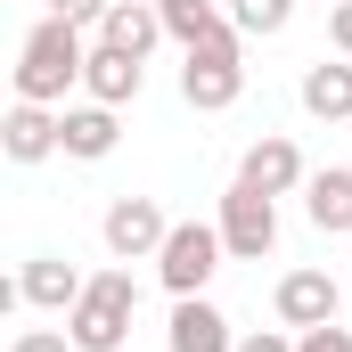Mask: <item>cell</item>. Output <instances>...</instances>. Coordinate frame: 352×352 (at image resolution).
Masks as SVG:
<instances>
[{"mask_svg": "<svg viewBox=\"0 0 352 352\" xmlns=\"http://www.w3.org/2000/svg\"><path fill=\"white\" fill-rule=\"evenodd\" d=\"M115 148H123V107H98V98L66 107V156L74 164H107Z\"/></svg>", "mask_w": 352, "mask_h": 352, "instance_id": "13", "label": "cell"}, {"mask_svg": "<svg viewBox=\"0 0 352 352\" xmlns=\"http://www.w3.org/2000/svg\"><path fill=\"white\" fill-rule=\"evenodd\" d=\"M148 82V58H123V50H107V41H90V66H82V90L98 107H131Z\"/></svg>", "mask_w": 352, "mask_h": 352, "instance_id": "17", "label": "cell"}, {"mask_svg": "<svg viewBox=\"0 0 352 352\" xmlns=\"http://www.w3.org/2000/svg\"><path fill=\"white\" fill-rule=\"evenodd\" d=\"M246 50V41H238ZM238 50H180V98L197 107V115H221V107H238L246 98V58Z\"/></svg>", "mask_w": 352, "mask_h": 352, "instance_id": "5", "label": "cell"}, {"mask_svg": "<svg viewBox=\"0 0 352 352\" xmlns=\"http://www.w3.org/2000/svg\"><path fill=\"white\" fill-rule=\"evenodd\" d=\"M295 352H352V328H336V320H328V328H303Z\"/></svg>", "mask_w": 352, "mask_h": 352, "instance_id": "20", "label": "cell"}, {"mask_svg": "<svg viewBox=\"0 0 352 352\" xmlns=\"http://www.w3.org/2000/svg\"><path fill=\"white\" fill-rule=\"evenodd\" d=\"M156 8H164V0H156Z\"/></svg>", "mask_w": 352, "mask_h": 352, "instance_id": "25", "label": "cell"}, {"mask_svg": "<svg viewBox=\"0 0 352 352\" xmlns=\"http://www.w3.org/2000/svg\"><path fill=\"white\" fill-rule=\"evenodd\" d=\"M213 221H221V246H230V263H263L270 246H278V197H263L254 180H230Z\"/></svg>", "mask_w": 352, "mask_h": 352, "instance_id": "3", "label": "cell"}, {"mask_svg": "<svg viewBox=\"0 0 352 352\" xmlns=\"http://www.w3.org/2000/svg\"><path fill=\"white\" fill-rule=\"evenodd\" d=\"M164 344H173V352H238V336H230V311H221V303L173 295V328H164Z\"/></svg>", "mask_w": 352, "mask_h": 352, "instance_id": "10", "label": "cell"}, {"mask_svg": "<svg viewBox=\"0 0 352 352\" xmlns=\"http://www.w3.org/2000/svg\"><path fill=\"white\" fill-rule=\"evenodd\" d=\"M82 287H90V278L66 263V254H33V263L16 270V295H25L33 311H58V320H66V311L82 303Z\"/></svg>", "mask_w": 352, "mask_h": 352, "instance_id": "12", "label": "cell"}, {"mask_svg": "<svg viewBox=\"0 0 352 352\" xmlns=\"http://www.w3.org/2000/svg\"><path fill=\"white\" fill-rule=\"evenodd\" d=\"M8 352H74V336H66V328H16Z\"/></svg>", "mask_w": 352, "mask_h": 352, "instance_id": "19", "label": "cell"}, {"mask_svg": "<svg viewBox=\"0 0 352 352\" xmlns=\"http://www.w3.org/2000/svg\"><path fill=\"white\" fill-rule=\"evenodd\" d=\"M295 98H303V115H320V123H352V58H311L303 82H295Z\"/></svg>", "mask_w": 352, "mask_h": 352, "instance_id": "16", "label": "cell"}, {"mask_svg": "<svg viewBox=\"0 0 352 352\" xmlns=\"http://www.w3.org/2000/svg\"><path fill=\"white\" fill-rule=\"evenodd\" d=\"M287 16H295V0H230V25H238L246 41H270V33H287Z\"/></svg>", "mask_w": 352, "mask_h": 352, "instance_id": "18", "label": "cell"}, {"mask_svg": "<svg viewBox=\"0 0 352 352\" xmlns=\"http://www.w3.org/2000/svg\"><path fill=\"white\" fill-rule=\"evenodd\" d=\"M0 156H8V164H50V156H66V107L16 98V107L0 115Z\"/></svg>", "mask_w": 352, "mask_h": 352, "instance_id": "7", "label": "cell"}, {"mask_svg": "<svg viewBox=\"0 0 352 352\" xmlns=\"http://www.w3.org/2000/svg\"><path fill=\"white\" fill-rule=\"evenodd\" d=\"M98 41L123 50V58H148V50L173 41V33H164V8H156V0H115V8L98 16Z\"/></svg>", "mask_w": 352, "mask_h": 352, "instance_id": "14", "label": "cell"}, {"mask_svg": "<svg viewBox=\"0 0 352 352\" xmlns=\"http://www.w3.org/2000/svg\"><path fill=\"white\" fill-rule=\"evenodd\" d=\"M98 238H107V254H115V263H156V254H164V238H173V221H164V205H156V197H115V205H107V221H98Z\"/></svg>", "mask_w": 352, "mask_h": 352, "instance_id": "6", "label": "cell"}, {"mask_svg": "<svg viewBox=\"0 0 352 352\" xmlns=\"http://www.w3.org/2000/svg\"><path fill=\"white\" fill-rule=\"evenodd\" d=\"M238 180H254L263 197H295V188L311 180V164H303V148H295L287 131H263V140L238 156Z\"/></svg>", "mask_w": 352, "mask_h": 352, "instance_id": "9", "label": "cell"}, {"mask_svg": "<svg viewBox=\"0 0 352 352\" xmlns=\"http://www.w3.org/2000/svg\"><path fill=\"white\" fill-rule=\"evenodd\" d=\"M238 352H295L287 328H254V336H238Z\"/></svg>", "mask_w": 352, "mask_h": 352, "instance_id": "23", "label": "cell"}, {"mask_svg": "<svg viewBox=\"0 0 352 352\" xmlns=\"http://www.w3.org/2000/svg\"><path fill=\"white\" fill-rule=\"evenodd\" d=\"M221 221H173V238H164V254H156V278H164V295H205V278L221 270Z\"/></svg>", "mask_w": 352, "mask_h": 352, "instance_id": "4", "label": "cell"}, {"mask_svg": "<svg viewBox=\"0 0 352 352\" xmlns=\"http://www.w3.org/2000/svg\"><path fill=\"white\" fill-rule=\"evenodd\" d=\"M303 221L320 238H352V164H328L303 180Z\"/></svg>", "mask_w": 352, "mask_h": 352, "instance_id": "15", "label": "cell"}, {"mask_svg": "<svg viewBox=\"0 0 352 352\" xmlns=\"http://www.w3.org/2000/svg\"><path fill=\"white\" fill-rule=\"evenodd\" d=\"M82 66H90L82 25L41 16V25L25 33V50H16V98H33V107H66V90H82Z\"/></svg>", "mask_w": 352, "mask_h": 352, "instance_id": "1", "label": "cell"}, {"mask_svg": "<svg viewBox=\"0 0 352 352\" xmlns=\"http://www.w3.org/2000/svg\"><path fill=\"white\" fill-rule=\"evenodd\" d=\"M320 8H336V0H320Z\"/></svg>", "mask_w": 352, "mask_h": 352, "instance_id": "24", "label": "cell"}, {"mask_svg": "<svg viewBox=\"0 0 352 352\" xmlns=\"http://www.w3.org/2000/svg\"><path fill=\"white\" fill-rule=\"evenodd\" d=\"M131 320H140V278L131 270H98L82 287V303L66 311V336H74V352H123Z\"/></svg>", "mask_w": 352, "mask_h": 352, "instance_id": "2", "label": "cell"}, {"mask_svg": "<svg viewBox=\"0 0 352 352\" xmlns=\"http://www.w3.org/2000/svg\"><path fill=\"white\" fill-rule=\"evenodd\" d=\"M164 33H173L180 50H238L246 41L221 0H164Z\"/></svg>", "mask_w": 352, "mask_h": 352, "instance_id": "11", "label": "cell"}, {"mask_svg": "<svg viewBox=\"0 0 352 352\" xmlns=\"http://www.w3.org/2000/svg\"><path fill=\"white\" fill-rule=\"evenodd\" d=\"M115 0H50V16H66V25H98Z\"/></svg>", "mask_w": 352, "mask_h": 352, "instance_id": "21", "label": "cell"}, {"mask_svg": "<svg viewBox=\"0 0 352 352\" xmlns=\"http://www.w3.org/2000/svg\"><path fill=\"white\" fill-rule=\"evenodd\" d=\"M336 303H344V287L328 278V270H287L278 287H270V311H278V328H328L336 320Z\"/></svg>", "mask_w": 352, "mask_h": 352, "instance_id": "8", "label": "cell"}, {"mask_svg": "<svg viewBox=\"0 0 352 352\" xmlns=\"http://www.w3.org/2000/svg\"><path fill=\"white\" fill-rule=\"evenodd\" d=\"M328 41H336V58H352V0L328 8Z\"/></svg>", "mask_w": 352, "mask_h": 352, "instance_id": "22", "label": "cell"}]
</instances>
